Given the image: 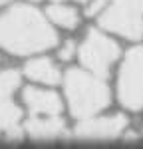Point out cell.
Returning <instances> with one entry per match:
<instances>
[{
    "instance_id": "obj_6",
    "label": "cell",
    "mask_w": 143,
    "mask_h": 149,
    "mask_svg": "<svg viewBox=\"0 0 143 149\" xmlns=\"http://www.w3.org/2000/svg\"><path fill=\"white\" fill-rule=\"evenodd\" d=\"M127 129L125 115H109V117H85L74 129V137L80 139H113Z\"/></svg>"
},
{
    "instance_id": "obj_1",
    "label": "cell",
    "mask_w": 143,
    "mask_h": 149,
    "mask_svg": "<svg viewBox=\"0 0 143 149\" xmlns=\"http://www.w3.org/2000/svg\"><path fill=\"white\" fill-rule=\"evenodd\" d=\"M58 36L54 28L34 6L16 4L0 14V48L6 52L28 56L54 48Z\"/></svg>"
},
{
    "instance_id": "obj_16",
    "label": "cell",
    "mask_w": 143,
    "mask_h": 149,
    "mask_svg": "<svg viewBox=\"0 0 143 149\" xmlns=\"http://www.w3.org/2000/svg\"><path fill=\"white\" fill-rule=\"evenodd\" d=\"M78 2H83V4H85V2H90V0H78Z\"/></svg>"
},
{
    "instance_id": "obj_11",
    "label": "cell",
    "mask_w": 143,
    "mask_h": 149,
    "mask_svg": "<svg viewBox=\"0 0 143 149\" xmlns=\"http://www.w3.org/2000/svg\"><path fill=\"white\" fill-rule=\"evenodd\" d=\"M46 14L50 22H54L56 26H62V28H76L80 22L78 12L72 6H66L64 2H54L52 6H48Z\"/></svg>"
},
{
    "instance_id": "obj_5",
    "label": "cell",
    "mask_w": 143,
    "mask_h": 149,
    "mask_svg": "<svg viewBox=\"0 0 143 149\" xmlns=\"http://www.w3.org/2000/svg\"><path fill=\"white\" fill-rule=\"evenodd\" d=\"M78 54H80V60L85 66V70L106 78L111 64L119 56V48L106 34H101L97 30H90L85 40L78 48Z\"/></svg>"
},
{
    "instance_id": "obj_2",
    "label": "cell",
    "mask_w": 143,
    "mask_h": 149,
    "mask_svg": "<svg viewBox=\"0 0 143 149\" xmlns=\"http://www.w3.org/2000/svg\"><path fill=\"white\" fill-rule=\"evenodd\" d=\"M64 90L74 117L85 119L109 103V88L101 76L85 70H70L64 78Z\"/></svg>"
},
{
    "instance_id": "obj_3",
    "label": "cell",
    "mask_w": 143,
    "mask_h": 149,
    "mask_svg": "<svg viewBox=\"0 0 143 149\" xmlns=\"http://www.w3.org/2000/svg\"><path fill=\"white\" fill-rule=\"evenodd\" d=\"M141 14L143 0H111L97 18L106 30L121 34L129 40H137L143 34Z\"/></svg>"
},
{
    "instance_id": "obj_9",
    "label": "cell",
    "mask_w": 143,
    "mask_h": 149,
    "mask_svg": "<svg viewBox=\"0 0 143 149\" xmlns=\"http://www.w3.org/2000/svg\"><path fill=\"white\" fill-rule=\"evenodd\" d=\"M22 111L18 105L8 100H0V131L6 133L8 139L22 137Z\"/></svg>"
},
{
    "instance_id": "obj_12",
    "label": "cell",
    "mask_w": 143,
    "mask_h": 149,
    "mask_svg": "<svg viewBox=\"0 0 143 149\" xmlns=\"http://www.w3.org/2000/svg\"><path fill=\"white\" fill-rule=\"evenodd\" d=\"M20 76L14 70H0V100H8L10 93L18 88Z\"/></svg>"
},
{
    "instance_id": "obj_10",
    "label": "cell",
    "mask_w": 143,
    "mask_h": 149,
    "mask_svg": "<svg viewBox=\"0 0 143 149\" xmlns=\"http://www.w3.org/2000/svg\"><path fill=\"white\" fill-rule=\"evenodd\" d=\"M26 76L34 81H40V84H46V86H54L62 80V74H60L58 66L48 60V58H36L32 62L26 64Z\"/></svg>"
},
{
    "instance_id": "obj_15",
    "label": "cell",
    "mask_w": 143,
    "mask_h": 149,
    "mask_svg": "<svg viewBox=\"0 0 143 149\" xmlns=\"http://www.w3.org/2000/svg\"><path fill=\"white\" fill-rule=\"evenodd\" d=\"M6 2H8V0H0V6H2V4H6Z\"/></svg>"
},
{
    "instance_id": "obj_17",
    "label": "cell",
    "mask_w": 143,
    "mask_h": 149,
    "mask_svg": "<svg viewBox=\"0 0 143 149\" xmlns=\"http://www.w3.org/2000/svg\"><path fill=\"white\" fill-rule=\"evenodd\" d=\"M54 2H64V0H54Z\"/></svg>"
},
{
    "instance_id": "obj_14",
    "label": "cell",
    "mask_w": 143,
    "mask_h": 149,
    "mask_svg": "<svg viewBox=\"0 0 143 149\" xmlns=\"http://www.w3.org/2000/svg\"><path fill=\"white\" fill-rule=\"evenodd\" d=\"M76 52H78L76 42H66V44L62 46V50H60V58H62V60H72Z\"/></svg>"
},
{
    "instance_id": "obj_7",
    "label": "cell",
    "mask_w": 143,
    "mask_h": 149,
    "mask_svg": "<svg viewBox=\"0 0 143 149\" xmlns=\"http://www.w3.org/2000/svg\"><path fill=\"white\" fill-rule=\"evenodd\" d=\"M22 97L32 115H60L62 111V100L56 92L40 90V88H26Z\"/></svg>"
},
{
    "instance_id": "obj_8",
    "label": "cell",
    "mask_w": 143,
    "mask_h": 149,
    "mask_svg": "<svg viewBox=\"0 0 143 149\" xmlns=\"http://www.w3.org/2000/svg\"><path fill=\"white\" fill-rule=\"evenodd\" d=\"M64 127L60 115H32L24 123V131L34 139H54L64 133Z\"/></svg>"
},
{
    "instance_id": "obj_4",
    "label": "cell",
    "mask_w": 143,
    "mask_h": 149,
    "mask_svg": "<svg viewBox=\"0 0 143 149\" xmlns=\"http://www.w3.org/2000/svg\"><path fill=\"white\" fill-rule=\"evenodd\" d=\"M117 95L121 105L127 109L143 107V48H133L127 52L119 72Z\"/></svg>"
},
{
    "instance_id": "obj_13",
    "label": "cell",
    "mask_w": 143,
    "mask_h": 149,
    "mask_svg": "<svg viewBox=\"0 0 143 149\" xmlns=\"http://www.w3.org/2000/svg\"><path fill=\"white\" fill-rule=\"evenodd\" d=\"M107 4H109V0H90V4L85 8V14L87 16H99L107 8Z\"/></svg>"
}]
</instances>
